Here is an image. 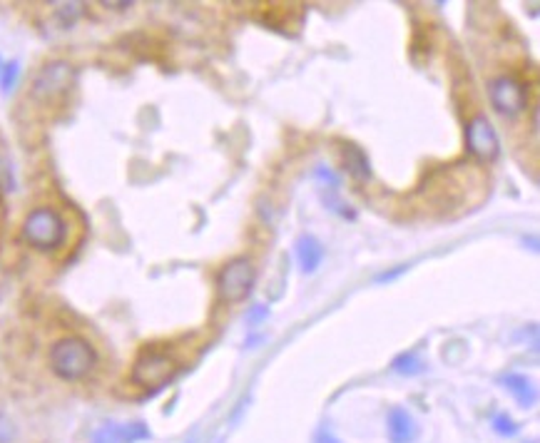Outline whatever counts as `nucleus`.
Wrapping results in <instances>:
<instances>
[{"label":"nucleus","instance_id":"f257e3e1","mask_svg":"<svg viewBox=\"0 0 540 443\" xmlns=\"http://www.w3.org/2000/svg\"><path fill=\"white\" fill-rule=\"evenodd\" d=\"M48 361L58 379L83 381L92 374V368L98 364V352L83 336H63L51 346Z\"/></svg>","mask_w":540,"mask_h":443},{"label":"nucleus","instance_id":"f03ea898","mask_svg":"<svg viewBox=\"0 0 540 443\" xmlns=\"http://www.w3.org/2000/svg\"><path fill=\"white\" fill-rule=\"evenodd\" d=\"M68 225L63 215L52 207H36L23 219V240L38 252H55L65 244Z\"/></svg>","mask_w":540,"mask_h":443},{"label":"nucleus","instance_id":"7ed1b4c3","mask_svg":"<svg viewBox=\"0 0 540 443\" xmlns=\"http://www.w3.org/2000/svg\"><path fill=\"white\" fill-rule=\"evenodd\" d=\"M257 284V266L250 257H234L229 259L222 272L217 274V294L225 305L247 302Z\"/></svg>","mask_w":540,"mask_h":443},{"label":"nucleus","instance_id":"20e7f679","mask_svg":"<svg viewBox=\"0 0 540 443\" xmlns=\"http://www.w3.org/2000/svg\"><path fill=\"white\" fill-rule=\"evenodd\" d=\"M177 361L164 352L157 349H145L142 354L135 359L130 379L132 384H138L142 389H163L170 381L175 379Z\"/></svg>","mask_w":540,"mask_h":443},{"label":"nucleus","instance_id":"39448f33","mask_svg":"<svg viewBox=\"0 0 540 443\" xmlns=\"http://www.w3.org/2000/svg\"><path fill=\"white\" fill-rule=\"evenodd\" d=\"M73 85H75V67L65 60H52L43 65L38 75L33 77L30 95L40 102H51L65 95Z\"/></svg>","mask_w":540,"mask_h":443},{"label":"nucleus","instance_id":"423d86ee","mask_svg":"<svg viewBox=\"0 0 540 443\" xmlns=\"http://www.w3.org/2000/svg\"><path fill=\"white\" fill-rule=\"evenodd\" d=\"M488 100L503 117H518L528 110V88L513 75H498L488 83Z\"/></svg>","mask_w":540,"mask_h":443},{"label":"nucleus","instance_id":"0eeeda50","mask_svg":"<svg viewBox=\"0 0 540 443\" xmlns=\"http://www.w3.org/2000/svg\"><path fill=\"white\" fill-rule=\"evenodd\" d=\"M465 150L476 157L478 162H493L501 154V138L486 115H473L465 123Z\"/></svg>","mask_w":540,"mask_h":443},{"label":"nucleus","instance_id":"6e6552de","mask_svg":"<svg viewBox=\"0 0 540 443\" xmlns=\"http://www.w3.org/2000/svg\"><path fill=\"white\" fill-rule=\"evenodd\" d=\"M150 439V429L145 421H132V423H105L92 433L90 443H138Z\"/></svg>","mask_w":540,"mask_h":443},{"label":"nucleus","instance_id":"1a4fd4ad","mask_svg":"<svg viewBox=\"0 0 540 443\" xmlns=\"http://www.w3.org/2000/svg\"><path fill=\"white\" fill-rule=\"evenodd\" d=\"M294 254H297V262L302 266L304 274H314L316 269L324 262V244L316 240L314 234H302L299 240L294 241Z\"/></svg>","mask_w":540,"mask_h":443},{"label":"nucleus","instance_id":"9d476101","mask_svg":"<svg viewBox=\"0 0 540 443\" xmlns=\"http://www.w3.org/2000/svg\"><path fill=\"white\" fill-rule=\"evenodd\" d=\"M501 384L503 389L513 396L515 404L520 406V408H533V406L538 404V389H536V384L528 379L526 374L511 371V374L501 376Z\"/></svg>","mask_w":540,"mask_h":443},{"label":"nucleus","instance_id":"9b49d317","mask_svg":"<svg viewBox=\"0 0 540 443\" xmlns=\"http://www.w3.org/2000/svg\"><path fill=\"white\" fill-rule=\"evenodd\" d=\"M341 165L346 170V175L356 182H369L371 179V160L364 153V147L346 142L341 147Z\"/></svg>","mask_w":540,"mask_h":443},{"label":"nucleus","instance_id":"f8f14e48","mask_svg":"<svg viewBox=\"0 0 540 443\" xmlns=\"http://www.w3.org/2000/svg\"><path fill=\"white\" fill-rule=\"evenodd\" d=\"M386 431H389L391 443H411L418 433V426H416V418L403 406H393L386 418Z\"/></svg>","mask_w":540,"mask_h":443},{"label":"nucleus","instance_id":"ddd939ff","mask_svg":"<svg viewBox=\"0 0 540 443\" xmlns=\"http://www.w3.org/2000/svg\"><path fill=\"white\" fill-rule=\"evenodd\" d=\"M391 368L396 374H401V376H418V374L426 371V364L421 361L418 352H403V354H399L391 361Z\"/></svg>","mask_w":540,"mask_h":443},{"label":"nucleus","instance_id":"4468645a","mask_svg":"<svg viewBox=\"0 0 540 443\" xmlns=\"http://www.w3.org/2000/svg\"><path fill=\"white\" fill-rule=\"evenodd\" d=\"M18 75H20V63H18V60H11V63L0 65V90H3L5 95L15 88Z\"/></svg>","mask_w":540,"mask_h":443},{"label":"nucleus","instance_id":"2eb2a0df","mask_svg":"<svg viewBox=\"0 0 540 443\" xmlns=\"http://www.w3.org/2000/svg\"><path fill=\"white\" fill-rule=\"evenodd\" d=\"M490 426H493V431H496L498 436H503V439H513L515 433L520 431V426H518V423H515L513 418L508 416L505 411H501V414H496V416H493V423H490Z\"/></svg>","mask_w":540,"mask_h":443},{"label":"nucleus","instance_id":"dca6fc26","mask_svg":"<svg viewBox=\"0 0 540 443\" xmlns=\"http://www.w3.org/2000/svg\"><path fill=\"white\" fill-rule=\"evenodd\" d=\"M324 204H327V210H331L334 215H339L341 219H356V210H352V204L339 200V197H337V190H331V194L324 197Z\"/></svg>","mask_w":540,"mask_h":443},{"label":"nucleus","instance_id":"f3484780","mask_svg":"<svg viewBox=\"0 0 540 443\" xmlns=\"http://www.w3.org/2000/svg\"><path fill=\"white\" fill-rule=\"evenodd\" d=\"M83 8H85L83 3H63V5L58 8V18L63 20L65 28H70L77 18L83 15Z\"/></svg>","mask_w":540,"mask_h":443},{"label":"nucleus","instance_id":"a211bd4d","mask_svg":"<svg viewBox=\"0 0 540 443\" xmlns=\"http://www.w3.org/2000/svg\"><path fill=\"white\" fill-rule=\"evenodd\" d=\"M314 179H322V182H324V187L331 185V190H337V187H339V178H337V172H334V170H329V167H316Z\"/></svg>","mask_w":540,"mask_h":443},{"label":"nucleus","instance_id":"6ab92c4d","mask_svg":"<svg viewBox=\"0 0 540 443\" xmlns=\"http://www.w3.org/2000/svg\"><path fill=\"white\" fill-rule=\"evenodd\" d=\"M266 317H269V306L254 305L250 309V314H247V324H250V327H259Z\"/></svg>","mask_w":540,"mask_h":443},{"label":"nucleus","instance_id":"aec40b11","mask_svg":"<svg viewBox=\"0 0 540 443\" xmlns=\"http://www.w3.org/2000/svg\"><path fill=\"white\" fill-rule=\"evenodd\" d=\"M15 436V429L11 421H5V418L0 416V443H8L11 439Z\"/></svg>","mask_w":540,"mask_h":443},{"label":"nucleus","instance_id":"412c9836","mask_svg":"<svg viewBox=\"0 0 540 443\" xmlns=\"http://www.w3.org/2000/svg\"><path fill=\"white\" fill-rule=\"evenodd\" d=\"M406 272V265H401L399 269H393V272H384V274H378L377 281H391V279H396L399 274H403Z\"/></svg>","mask_w":540,"mask_h":443},{"label":"nucleus","instance_id":"4be33fe9","mask_svg":"<svg viewBox=\"0 0 540 443\" xmlns=\"http://www.w3.org/2000/svg\"><path fill=\"white\" fill-rule=\"evenodd\" d=\"M105 8H113V11H125V8H132V3H102Z\"/></svg>","mask_w":540,"mask_h":443},{"label":"nucleus","instance_id":"5701e85b","mask_svg":"<svg viewBox=\"0 0 540 443\" xmlns=\"http://www.w3.org/2000/svg\"><path fill=\"white\" fill-rule=\"evenodd\" d=\"M530 443H538V441H530Z\"/></svg>","mask_w":540,"mask_h":443}]
</instances>
